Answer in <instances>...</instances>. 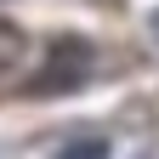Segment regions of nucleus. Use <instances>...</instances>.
Listing matches in <instances>:
<instances>
[{
  "instance_id": "obj_4",
  "label": "nucleus",
  "mask_w": 159,
  "mask_h": 159,
  "mask_svg": "<svg viewBox=\"0 0 159 159\" xmlns=\"http://www.w3.org/2000/svg\"><path fill=\"white\" fill-rule=\"evenodd\" d=\"M148 34H153V40H159V6H153V11H148Z\"/></svg>"
},
{
  "instance_id": "obj_1",
  "label": "nucleus",
  "mask_w": 159,
  "mask_h": 159,
  "mask_svg": "<svg viewBox=\"0 0 159 159\" xmlns=\"http://www.w3.org/2000/svg\"><path fill=\"white\" fill-rule=\"evenodd\" d=\"M91 63H97L91 40H80V34H57L51 46H46V68L34 74V91H40V97L80 91V85H85V74H91Z\"/></svg>"
},
{
  "instance_id": "obj_3",
  "label": "nucleus",
  "mask_w": 159,
  "mask_h": 159,
  "mask_svg": "<svg viewBox=\"0 0 159 159\" xmlns=\"http://www.w3.org/2000/svg\"><path fill=\"white\" fill-rule=\"evenodd\" d=\"M108 153H114L108 136H74V142L57 148V159H108Z\"/></svg>"
},
{
  "instance_id": "obj_2",
  "label": "nucleus",
  "mask_w": 159,
  "mask_h": 159,
  "mask_svg": "<svg viewBox=\"0 0 159 159\" xmlns=\"http://www.w3.org/2000/svg\"><path fill=\"white\" fill-rule=\"evenodd\" d=\"M23 57H29V34L17 29V23H0V74L23 68Z\"/></svg>"
}]
</instances>
